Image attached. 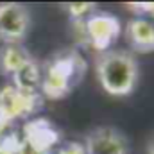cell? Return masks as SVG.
Returning <instances> with one entry per match:
<instances>
[{"instance_id": "10", "label": "cell", "mask_w": 154, "mask_h": 154, "mask_svg": "<svg viewBox=\"0 0 154 154\" xmlns=\"http://www.w3.org/2000/svg\"><path fill=\"white\" fill-rule=\"evenodd\" d=\"M66 11L74 20H84L90 13H93V4H70L66 5Z\"/></svg>"}, {"instance_id": "11", "label": "cell", "mask_w": 154, "mask_h": 154, "mask_svg": "<svg viewBox=\"0 0 154 154\" xmlns=\"http://www.w3.org/2000/svg\"><path fill=\"white\" fill-rule=\"evenodd\" d=\"M57 154H84V147L79 143H68L66 147H63Z\"/></svg>"}, {"instance_id": "1", "label": "cell", "mask_w": 154, "mask_h": 154, "mask_svg": "<svg viewBox=\"0 0 154 154\" xmlns=\"http://www.w3.org/2000/svg\"><path fill=\"white\" fill-rule=\"evenodd\" d=\"M86 74V61L75 48H65L50 56L41 68V91L47 99L66 97Z\"/></svg>"}, {"instance_id": "9", "label": "cell", "mask_w": 154, "mask_h": 154, "mask_svg": "<svg viewBox=\"0 0 154 154\" xmlns=\"http://www.w3.org/2000/svg\"><path fill=\"white\" fill-rule=\"evenodd\" d=\"M31 61H34L32 56L22 45H4L0 48V72L4 75L14 77Z\"/></svg>"}, {"instance_id": "12", "label": "cell", "mask_w": 154, "mask_h": 154, "mask_svg": "<svg viewBox=\"0 0 154 154\" xmlns=\"http://www.w3.org/2000/svg\"><path fill=\"white\" fill-rule=\"evenodd\" d=\"M147 154H154V134L151 136V140L147 142Z\"/></svg>"}, {"instance_id": "6", "label": "cell", "mask_w": 154, "mask_h": 154, "mask_svg": "<svg viewBox=\"0 0 154 154\" xmlns=\"http://www.w3.org/2000/svg\"><path fill=\"white\" fill-rule=\"evenodd\" d=\"M57 140L59 136L56 129L47 120L36 118L23 127V136L20 138V154H48Z\"/></svg>"}, {"instance_id": "8", "label": "cell", "mask_w": 154, "mask_h": 154, "mask_svg": "<svg viewBox=\"0 0 154 154\" xmlns=\"http://www.w3.org/2000/svg\"><path fill=\"white\" fill-rule=\"evenodd\" d=\"M129 47L138 54L154 52V23L145 18H133L125 25Z\"/></svg>"}, {"instance_id": "5", "label": "cell", "mask_w": 154, "mask_h": 154, "mask_svg": "<svg viewBox=\"0 0 154 154\" xmlns=\"http://www.w3.org/2000/svg\"><path fill=\"white\" fill-rule=\"evenodd\" d=\"M31 29V13L22 4H0V39L20 45Z\"/></svg>"}, {"instance_id": "4", "label": "cell", "mask_w": 154, "mask_h": 154, "mask_svg": "<svg viewBox=\"0 0 154 154\" xmlns=\"http://www.w3.org/2000/svg\"><path fill=\"white\" fill-rule=\"evenodd\" d=\"M39 106L38 91H25L14 84H7L0 90V124L9 125L18 118L32 115Z\"/></svg>"}, {"instance_id": "2", "label": "cell", "mask_w": 154, "mask_h": 154, "mask_svg": "<svg viewBox=\"0 0 154 154\" xmlns=\"http://www.w3.org/2000/svg\"><path fill=\"white\" fill-rule=\"evenodd\" d=\"M95 75L100 88L111 97H125L138 84L140 66L127 50H106L95 57Z\"/></svg>"}, {"instance_id": "3", "label": "cell", "mask_w": 154, "mask_h": 154, "mask_svg": "<svg viewBox=\"0 0 154 154\" xmlns=\"http://www.w3.org/2000/svg\"><path fill=\"white\" fill-rule=\"evenodd\" d=\"M82 34L86 38V43H90L99 54L109 50V47L115 43L120 36V22L111 13H90L82 23Z\"/></svg>"}, {"instance_id": "7", "label": "cell", "mask_w": 154, "mask_h": 154, "mask_svg": "<svg viewBox=\"0 0 154 154\" xmlns=\"http://www.w3.org/2000/svg\"><path fill=\"white\" fill-rule=\"evenodd\" d=\"M84 154H127L125 136L113 127H97L84 140Z\"/></svg>"}]
</instances>
